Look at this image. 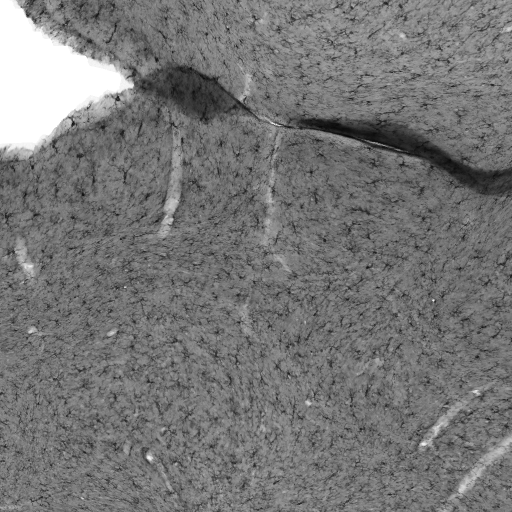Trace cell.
<instances>
[{
	"label": "cell",
	"mask_w": 512,
	"mask_h": 512,
	"mask_svg": "<svg viewBox=\"0 0 512 512\" xmlns=\"http://www.w3.org/2000/svg\"><path fill=\"white\" fill-rule=\"evenodd\" d=\"M152 86L175 105L199 116L224 111L233 103L216 84L190 72L163 73L153 80Z\"/></svg>",
	"instance_id": "1"
}]
</instances>
